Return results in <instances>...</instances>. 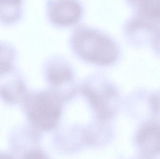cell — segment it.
<instances>
[{
    "label": "cell",
    "mask_w": 160,
    "mask_h": 159,
    "mask_svg": "<svg viewBox=\"0 0 160 159\" xmlns=\"http://www.w3.org/2000/svg\"><path fill=\"white\" fill-rule=\"evenodd\" d=\"M44 73L49 88L62 96L72 94L78 88L74 69L63 57L54 56L49 58L45 63Z\"/></svg>",
    "instance_id": "obj_3"
},
{
    "label": "cell",
    "mask_w": 160,
    "mask_h": 159,
    "mask_svg": "<svg viewBox=\"0 0 160 159\" xmlns=\"http://www.w3.org/2000/svg\"><path fill=\"white\" fill-rule=\"evenodd\" d=\"M0 159H12L10 157L7 156V155L0 154Z\"/></svg>",
    "instance_id": "obj_11"
},
{
    "label": "cell",
    "mask_w": 160,
    "mask_h": 159,
    "mask_svg": "<svg viewBox=\"0 0 160 159\" xmlns=\"http://www.w3.org/2000/svg\"><path fill=\"white\" fill-rule=\"evenodd\" d=\"M13 58L11 49L5 45L0 44V74L9 72Z\"/></svg>",
    "instance_id": "obj_9"
},
{
    "label": "cell",
    "mask_w": 160,
    "mask_h": 159,
    "mask_svg": "<svg viewBox=\"0 0 160 159\" xmlns=\"http://www.w3.org/2000/svg\"><path fill=\"white\" fill-rule=\"evenodd\" d=\"M19 15V2H0V19L5 22H11L17 19Z\"/></svg>",
    "instance_id": "obj_8"
},
{
    "label": "cell",
    "mask_w": 160,
    "mask_h": 159,
    "mask_svg": "<svg viewBox=\"0 0 160 159\" xmlns=\"http://www.w3.org/2000/svg\"><path fill=\"white\" fill-rule=\"evenodd\" d=\"M140 7L139 20L146 26H152L160 22V0L142 1Z\"/></svg>",
    "instance_id": "obj_7"
},
{
    "label": "cell",
    "mask_w": 160,
    "mask_h": 159,
    "mask_svg": "<svg viewBox=\"0 0 160 159\" xmlns=\"http://www.w3.org/2000/svg\"><path fill=\"white\" fill-rule=\"evenodd\" d=\"M80 88L91 104L99 110L106 109L118 95L117 87L102 73L88 76L84 79Z\"/></svg>",
    "instance_id": "obj_4"
},
{
    "label": "cell",
    "mask_w": 160,
    "mask_h": 159,
    "mask_svg": "<svg viewBox=\"0 0 160 159\" xmlns=\"http://www.w3.org/2000/svg\"><path fill=\"white\" fill-rule=\"evenodd\" d=\"M70 43L78 57L95 65H112L118 58L119 49L116 41L109 34L91 26L80 25L75 28Z\"/></svg>",
    "instance_id": "obj_1"
},
{
    "label": "cell",
    "mask_w": 160,
    "mask_h": 159,
    "mask_svg": "<svg viewBox=\"0 0 160 159\" xmlns=\"http://www.w3.org/2000/svg\"><path fill=\"white\" fill-rule=\"evenodd\" d=\"M83 8L76 1H51L47 4V14L50 21L58 26H70L79 21Z\"/></svg>",
    "instance_id": "obj_5"
},
{
    "label": "cell",
    "mask_w": 160,
    "mask_h": 159,
    "mask_svg": "<svg viewBox=\"0 0 160 159\" xmlns=\"http://www.w3.org/2000/svg\"><path fill=\"white\" fill-rule=\"evenodd\" d=\"M26 159H47V158L39 152H31L27 156Z\"/></svg>",
    "instance_id": "obj_10"
},
{
    "label": "cell",
    "mask_w": 160,
    "mask_h": 159,
    "mask_svg": "<svg viewBox=\"0 0 160 159\" xmlns=\"http://www.w3.org/2000/svg\"><path fill=\"white\" fill-rule=\"evenodd\" d=\"M61 95L49 88L34 92L29 96L28 115L36 126L42 129L48 130L56 125L60 115Z\"/></svg>",
    "instance_id": "obj_2"
},
{
    "label": "cell",
    "mask_w": 160,
    "mask_h": 159,
    "mask_svg": "<svg viewBox=\"0 0 160 159\" xmlns=\"http://www.w3.org/2000/svg\"><path fill=\"white\" fill-rule=\"evenodd\" d=\"M138 143L142 154L151 157L160 152V126L149 123L143 127L138 136Z\"/></svg>",
    "instance_id": "obj_6"
}]
</instances>
